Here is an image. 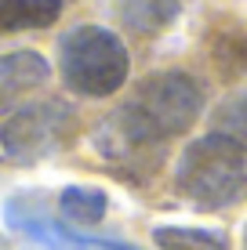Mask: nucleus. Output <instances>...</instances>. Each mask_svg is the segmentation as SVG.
<instances>
[{
    "instance_id": "nucleus-2",
    "label": "nucleus",
    "mask_w": 247,
    "mask_h": 250,
    "mask_svg": "<svg viewBox=\"0 0 247 250\" xmlns=\"http://www.w3.org/2000/svg\"><path fill=\"white\" fill-rule=\"evenodd\" d=\"M58 73L66 87L84 98H109L131 73L124 40L102 25H76L58 40Z\"/></svg>"
},
{
    "instance_id": "nucleus-9",
    "label": "nucleus",
    "mask_w": 247,
    "mask_h": 250,
    "mask_svg": "<svg viewBox=\"0 0 247 250\" xmlns=\"http://www.w3.org/2000/svg\"><path fill=\"white\" fill-rule=\"evenodd\" d=\"M153 243H157V250H229L222 232L185 229V225H157Z\"/></svg>"
},
{
    "instance_id": "nucleus-1",
    "label": "nucleus",
    "mask_w": 247,
    "mask_h": 250,
    "mask_svg": "<svg viewBox=\"0 0 247 250\" xmlns=\"http://www.w3.org/2000/svg\"><path fill=\"white\" fill-rule=\"evenodd\" d=\"M175 188L200 210H222L247 196V152L222 134L185 145L175 167Z\"/></svg>"
},
{
    "instance_id": "nucleus-10",
    "label": "nucleus",
    "mask_w": 247,
    "mask_h": 250,
    "mask_svg": "<svg viewBox=\"0 0 247 250\" xmlns=\"http://www.w3.org/2000/svg\"><path fill=\"white\" fill-rule=\"evenodd\" d=\"M106 207H109V200H106L102 188L73 185V188H66V192L58 196V210H62V218L73 221V225H95V221H102Z\"/></svg>"
},
{
    "instance_id": "nucleus-12",
    "label": "nucleus",
    "mask_w": 247,
    "mask_h": 250,
    "mask_svg": "<svg viewBox=\"0 0 247 250\" xmlns=\"http://www.w3.org/2000/svg\"><path fill=\"white\" fill-rule=\"evenodd\" d=\"M244 250H247V229H244Z\"/></svg>"
},
{
    "instance_id": "nucleus-7",
    "label": "nucleus",
    "mask_w": 247,
    "mask_h": 250,
    "mask_svg": "<svg viewBox=\"0 0 247 250\" xmlns=\"http://www.w3.org/2000/svg\"><path fill=\"white\" fill-rule=\"evenodd\" d=\"M178 11L182 0H113V15L135 37H157L178 19Z\"/></svg>"
},
{
    "instance_id": "nucleus-3",
    "label": "nucleus",
    "mask_w": 247,
    "mask_h": 250,
    "mask_svg": "<svg viewBox=\"0 0 247 250\" xmlns=\"http://www.w3.org/2000/svg\"><path fill=\"white\" fill-rule=\"evenodd\" d=\"M124 109L131 113V120L149 131L157 142H171L175 134H185L197 124L200 109H203V91L197 87L189 73H157L149 80L138 83L131 102H124Z\"/></svg>"
},
{
    "instance_id": "nucleus-4",
    "label": "nucleus",
    "mask_w": 247,
    "mask_h": 250,
    "mask_svg": "<svg viewBox=\"0 0 247 250\" xmlns=\"http://www.w3.org/2000/svg\"><path fill=\"white\" fill-rule=\"evenodd\" d=\"M73 127H76V116L62 102H33V105H25L4 120L0 149H4L7 160L29 167V163L55 156L73 138Z\"/></svg>"
},
{
    "instance_id": "nucleus-5",
    "label": "nucleus",
    "mask_w": 247,
    "mask_h": 250,
    "mask_svg": "<svg viewBox=\"0 0 247 250\" xmlns=\"http://www.w3.org/2000/svg\"><path fill=\"white\" fill-rule=\"evenodd\" d=\"M95 145L109 163H116V167H124V170H135V167L157 170L160 156H164V142H157L149 131H142V127L127 116L124 105L113 109V113L102 120V127L95 131Z\"/></svg>"
},
{
    "instance_id": "nucleus-6",
    "label": "nucleus",
    "mask_w": 247,
    "mask_h": 250,
    "mask_svg": "<svg viewBox=\"0 0 247 250\" xmlns=\"http://www.w3.org/2000/svg\"><path fill=\"white\" fill-rule=\"evenodd\" d=\"M47 76H51V65H47L44 55H37V51H11V55H0V113L15 109L25 94L44 87Z\"/></svg>"
},
{
    "instance_id": "nucleus-11",
    "label": "nucleus",
    "mask_w": 247,
    "mask_h": 250,
    "mask_svg": "<svg viewBox=\"0 0 247 250\" xmlns=\"http://www.w3.org/2000/svg\"><path fill=\"white\" fill-rule=\"evenodd\" d=\"M211 134H222L229 142H236L247 152V91L225 98L222 105L215 109V120H211Z\"/></svg>"
},
{
    "instance_id": "nucleus-8",
    "label": "nucleus",
    "mask_w": 247,
    "mask_h": 250,
    "mask_svg": "<svg viewBox=\"0 0 247 250\" xmlns=\"http://www.w3.org/2000/svg\"><path fill=\"white\" fill-rule=\"evenodd\" d=\"M62 15V0H0V37L44 29Z\"/></svg>"
}]
</instances>
